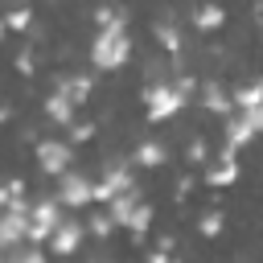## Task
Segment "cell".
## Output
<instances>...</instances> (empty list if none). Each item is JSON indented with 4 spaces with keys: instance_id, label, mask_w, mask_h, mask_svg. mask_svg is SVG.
<instances>
[{
    "instance_id": "6da1fadb",
    "label": "cell",
    "mask_w": 263,
    "mask_h": 263,
    "mask_svg": "<svg viewBox=\"0 0 263 263\" xmlns=\"http://www.w3.org/2000/svg\"><path fill=\"white\" fill-rule=\"evenodd\" d=\"M107 214L115 218V230H127L132 242H144V234H148V226H152V205L140 197L136 185L111 193V197H107Z\"/></svg>"
},
{
    "instance_id": "7a4b0ae2",
    "label": "cell",
    "mask_w": 263,
    "mask_h": 263,
    "mask_svg": "<svg viewBox=\"0 0 263 263\" xmlns=\"http://www.w3.org/2000/svg\"><path fill=\"white\" fill-rule=\"evenodd\" d=\"M127 58H132V37H127L123 21L99 25V33H95V41H90V66L111 74V70L127 66Z\"/></svg>"
},
{
    "instance_id": "3957f363",
    "label": "cell",
    "mask_w": 263,
    "mask_h": 263,
    "mask_svg": "<svg viewBox=\"0 0 263 263\" xmlns=\"http://www.w3.org/2000/svg\"><path fill=\"white\" fill-rule=\"evenodd\" d=\"M189 103V90L173 78H160V82H148V90H144V111H148V119L152 123H164V119H173L181 107Z\"/></svg>"
},
{
    "instance_id": "277c9868",
    "label": "cell",
    "mask_w": 263,
    "mask_h": 263,
    "mask_svg": "<svg viewBox=\"0 0 263 263\" xmlns=\"http://www.w3.org/2000/svg\"><path fill=\"white\" fill-rule=\"evenodd\" d=\"M259 132H263V103L259 107H230L226 111V144L230 148H247Z\"/></svg>"
},
{
    "instance_id": "5b68a950",
    "label": "cell",
    "mask_w": 263,
    "mask_h": 263,
    "mask_svg": "<svg viewBox=\"0 0 263 263\" xmlns=\"http://www.w3.org/2000/svg\"><path fill=\"white\" fill-rule=\"evenodd\" d=\"M58 218H62L58 197L29 201V210H25V238H29V242H45V234L53 230V222H58Z\"/></svg>"
},
{
    "instance_id": "8992f818",
    "label": "cell",
    "mask_w": 263,
    "mask_h": 263,
    "mask_svg": "<svg viewBox=\"0 0 263 263\" xmlns=\"http://www.w3.org/2000/svg\"><path fill=\"white\" fill-rule=\"evenodd\" d=\"M127 185H136L132 164H127V160H107L103 173H99V181H90V201H103V205H107V197L119 193V189H127Z\"/></svg>"
},
{
    "instance_id": "52a82bcc",
    "label": "cell",
    "mask_w": 263,
    "mask_h": 263,
    "mask_svg": "<svg viewBox=\"0 0 263 263\" xmlns=\"http://www.w3.org/2000/svg\"><path fill=\"white\" fill-rule=\"evenodd\" d=\"M58 205L62 210H78V205H90V177L78 173V168H66L58 173V189H53Z\"/></svg>"
},
{
    "instance_id": "ba28073f",
    "label": "cell",
    "mask_w": 263,
    "mask_h": 263,
    "mask_svg": "<svg viewBox=\"0 0 263 263\" xmlns=\"http://www.w3.org/2000/svg\"><path fill=\"white\" fill-rule=\"evenodd\" d=\"M37 164H41V173H49V177H58V173H66L70 164H74V144L62 136H49V140H37Z\"/></svg>"
},
{
    "instance_id": "9c48e42d",
    "label": "cell",
    "mask_w": 263,
    "mask_h": 263,
    "mask_svg": "<svg viewBox=\"0 0 263 263\" xmlns=\"http://www.w3.org/2000/svg\"><path fill=\"white\" fill-rule=\"evenodd\" d=\"M82 234H86V226L62 214V218L53 222V230L45 234V247H49V255H74V251L82 247Z\"/></svg>"
},
{
    "instance_id": "30bf717a",
    "label": "cell",
    "mask_w": 263,
    "mask_h": 263,
    "mask_svg": "<svg viewBox=\"0 0 263 263\" xmlns=\"http://www.w3.org/2000/svg\"><path fill=\"white\" fill-rule=\"evenodd\" d=\"M238 181V148H222L218 160H205V185L210 189H230Z\"/></svg>"
},
{
    "instance_id": "8fae6325",
    "label": "cell",
    "mask_w": 263,
    "mask_h": 263,
    "mask_svg": "<svg viewBox=\"0 0 263 263\" xmlns=\"http://www.w3.org/2000/svg\"><path fill=\"white\" fill-rule=\"evenodd\" d=\"M189 21H193L197 33H218V29L226 25V8H222L218 0H201V4L189 12Z\"/></svg>"
},
{
    "instance_id": "7c38bea8",
    "label": "cell",
    "mask_w": 263,
    "mask_h": 263,
    "mask_svg": "<svg viewBox=\"0 0 263 263\" xmlns=\"http://www.w3.org/2000/svg\"><path fill=\"white\" fill-rule=\"evenodd\" d=\"M53 90H62L74 107H82V103L90 99V74H58Z\"/></svg>"
},
{
    "instance_id": "4fadbf2b",
    "label": "cell",
    "mask_w": 263,
    "mask_h": 263,
    "mask_svg": "<svg viewBox=\"0 0 263 263\" xmlns=\"http://www.w3.org/2000/svg\"><path fill=\"white\" fill-rule=\"evenodd\" d=\"M164 160H168V148L160 140H140L132 152V164H140V168H160Z\"/></svg>"
},
{
    "instance_id": "5bb4252c",
    "label": "cell",
    "mask_w": 263,
    "mask_h": 263,
    "mask_svg": "<svg viewBox=\"0 0 263 263\" xmlns=\"http://www.w3.org/2000/svg\"><path fill=\"white\" fill-rule=\"evenodd\" d=\"M197 95H201L197 103H201L205 111H214V115H226V111L234 107V103H230V90H226V86H218V82H201V90H197Z\"/></svg>"
},
{
    "instance_id": "9a60e30c",
    "label": "cell",
    "mask_w": 263,
    "mask_h": 263,
    "mask_svg": "<svg viewBox=\"0 0 263 263\" xmlns=\"http://www.w3.org/2000/svg\"><path fill=\"white\" fill-rule=\"evenodd\" d=\"M74 111H78V107H74V103H70L62 90H49V95H45V115H49V123L66 127V123L74 119Z\"/></svg>"
},
{
    "instance_id": "2e32d148",
    "label": "cell",
    "mask_w": 263,
    "mask_h": 263,
    "mask_svg": "<svg viewBox=\"0 0 263 263\" xmlns=\"http://www.w3.org/2000/svg\"><path fill=\"white\" fill-rule=\"evenodd\" d=\"M152 33H156V45H160L168 58H181V49H185V37H181V29H177L173 21H160Z\"/></svg>"
},
{
    "instance_id": "e0dca14e",
    "label": "cell",
    "mask_w": 263,
    "mask_h": 263,
    "mask_svg": "<svg viewBox=\"0 0 263 263\" xmlns=\"http://www.w3.org/2000/svg\"><path fill=\"white\" fill-rule=\"evenodd\" d=\"M230 103H234V107H259V103H263V82L251 78V82L234 86V90H230Z\"/></svg>"
},
{
    "instance_id": "ac0fdd59",
    "label": "cell",
    "mask_w": 263,
    "mask_h": 263,
    "mask_svg": "<svg viewBox=\"0 0 263 263\" xmlns=\"http://www.w3.org/2000/svg\"><path fill=\"white\" fill-rule=\"evenodd\" d=\"M4 29H8V33H29V29H33V8H29V4L8 8V12H4Z\"/></svg>"
},
{
    "instance_id": "d6986e66",
    "label": "cell",
    "mask_w": 263,
    "mask_h": 263,
    "mask_svg": "<svg viewBox=\"0 0 263 263\" xmlns=\"http://www.w3.org/2000/svg\"><path fill=\"white\" fill-rule=\"evenodd\" d=\"M222 226H226L222 210H205V214L197 218V234H201V238H218V234H222Z\"/></svg>"
},
{
    "instance_id": "ffe728a7",
    "label": "cell",
    "mask_w": 263,
    "mask_h": 263,
    "mask_svg": "<svg viewBox=\"0 0 263 263\" xmlns=\"http://www.w3.org/2000/svg\"><path fill=\"white\" fill-rule=\"evenodd\" d=\"M95 132H99V127H95L90 119H70V123H66V140H70V144H86V140H95Z\"/></svg>"
},
{
    "instance_id": "44dd1931",
    "label": "cell",
    "mask_w": 263,
    "mask_h": 263,
    "mask_svg": "<svg viewBox=\"0 0 263 263\" xmlns=\"http://www.w3.org/2000/svg\"><path fill=\"white\" fill-rule=\"evenodd\" d=\"M86 234H95V238H111V234H115V218H111L107 210H103V214L95 210L90 222H86Z\"/></svg>"
},
{
    "instance_id": "7402d4cb",
    "label": "cell",
    "mask_w": 263,
    "mask_h": 263,
    "mask_svg": "<svg viewBox=\"0 0 263 263\" xmlns=\"http://www.w3.org/2000/svg\"><path fill=\"white\" fill-rule=\"evenodd\" d=\"M12 66H16L21 78H33V74H37V53H33V49H21V53L12 58Z\"/></svg>"
},
{
    "instance_id": "603a6c76",
    "label": "cell",
    "mask_w": 263,
    "mask_h": 263,
    "mask_svg": "<svg viewBox=\"0 0 263 263\" xmlns=\"http://www.w3.org/2000/svg\"><path fill=\"white\" fill-rule=\"evenodd\" d=\"M185 160H189V164H205V160H210V144H205L201 136L189 140V144H185Z\"/></svg>"
},
{
    "instance_id": "cb8c5ba5",
    "label": "cell",
    "mask_w": 263,
    "mask_h": 263,
    "mask_svg": "<svg viewBox=\"0 0 263 263\" xmlns=\"http://www.w3.org/2000/svg\"><path fill=\"white\" fill-rule=\"evenodd\" d=\"M115 21H123L119 8H111V4H99L95 8V25H115Z\"/></svg>"
},
{
    "instance_id": "d4e9b609",
    "label": "cell",
    "mask_w": 263,
    "mask_h": 263,
    "mask_svg": "<svg viewBox=\"0 0 263 263\" xmlns=\"http://www.w3.org/2000/svg\"><path fill=\"white\" fill-rule=\"evenodd\" d=\"M189 189H193V177H181V181H177V197H185Z\"/></svg>"
},
{
    "instance_id": "484cf974",
    "label": "cell",
    "mask_w": 263,
    "mask_h": 263,
    "mask_svg": "<svg viewBox=\"0 0 263 263\" xmlns=\"http://www.w3.org/2000/svg\"><path fill=\"white\" fill-rule=\"evenodd\" d=\"M12 119V107H0V123H8Z\"/></svg>"
},
{
    "instance_id": "4316f807",
    "label": "cell",
    "mask_w": 263,
    "mask_h": 263,
    "mask_svg": "<svg viewBox=\"0 0 263 263\" xmlns=\"http://www.w3.org/2000/svg\"><path fill=\"white\" fill-rule=\"evenodd\" d=\"M4 205H8V189L0 185V210H4Z\"/></svg>"
},
{
    "instance_id": "83f0119b",
    "label": "cell",
    "mask_w": 263,
    "mask_h": 263,
    "mask_svg": "<svg viewBox=\"0 0 263 263\" xmlns=\"http://www.w3.org/2000/svg\"><path fill=\"white\" fill-rule=\"evenodd\" d=\"M0 37H8V29H4V16H0Z\"/></svg>"
},
{
    "instance_id": "f1b7e54d",
    "label": "cell",
    "mask_w": 263,
    "mask_h": 263,
    "mask_svg": "<svg viewBox=\"0 0 263 263\" xmlns=\"http://www.w3.org/2000/svg\"><path fill=\"white\" fill-rule=\"evenodd\" d=\"M4 255H8V251H4V247H0V259H4Z\"/></svg>"
}]
</instances>
